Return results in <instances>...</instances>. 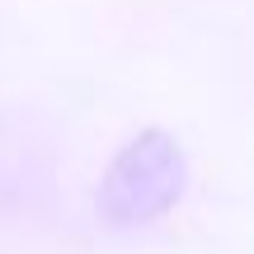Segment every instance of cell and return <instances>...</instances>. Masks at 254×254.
<instances>
[{"label":"cell","instance_id":"cell-1","mask_svg":"<svg viewBox=\"0 0 254 254\" xmlns=\"http://www.w3.org/2000/svg\"><path fill=\"white\" fill-rule=\"evenodd\" d=\"M184 189V155L165 132H146L109 165L99 189V217L109 226H146Z\"/></svg>","mask_w":254,"mask_h":254}]
</instances>
